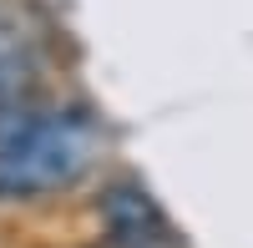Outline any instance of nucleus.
Listing matches in <instances>:
<instances>
[{"mask_svg":"<svg viewBox=\"0 0 253 248\" xmlns=\"http://www.w3.org/2000/svg\"><path fill=\"white\" fill-rule=\"evenodd\" d=\"M101 223H107V233L122 243V248H157L167 243V218L147 188L137 182H112L107 193H101Z\"/></svg>","mask_w":253,"mask_h":248,"instance_id":"obj_2","label":"nucleus"},{"mask_svg":"<svg viewBox=\"0 0 253 248\" xmlns=\"http://www.w3.org/2000/svg\"><path fill=\"white\" fill-rule=\"evenodd\" d=\"M101 127L81 107H15L0 117V198L66 188L96 162Z\"/></svg>","mask_w":253,"mask_h":248,"instance_id":"obj_1","label":"nucleus"},{"mask_svg":"<svg viewBox=\"0 0 253 248\" xmlns=\"http://www.w3.org/2000/svg\"><path fill=\"white\" fill-rule=\"evenodd\" d=\"M31 81H36L31 41H0V117L15 112V107H26Z\"/></svg>","mask_w":253,"mask_h":248,"instance_id":"obj_3","label":"nucleus"}]
</instances>
